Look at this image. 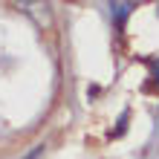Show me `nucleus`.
<instances>
[{
  "label": "nucleus",
  "instance_id": "f03ea898",
  "mask_svg": "<svg viewBox=\"0 0 159 159\" xmlns=\"http://www.w3.org/2000/svg\"><path fill=\"white\" fill-rule=\"evenodd\" d=\"M153 75H156V81H159V61L153 64Z\"/></svg>",
  "mask_w": 159,
  "mask_h": 159
},
{
  "label": "nucleus",
  "instance_id": "f257e3e1",
  "mask_svg": "<svg viewBox=\"0 0 159 159\" xmlns=\"http://www.w3.org/2000/svg\"><path fill=\"white\" fill-rule=\"evenodd\" d=\"M127 12H130V6H127V3H116V6H113V15H116V20H119V23L127 17Z\"/></svg>",
  "mask_w": 159,
  "mask_h": 159
}]
</instances>
